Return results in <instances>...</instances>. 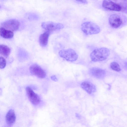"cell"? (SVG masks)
Segmentation results:
<instances>
[{
	"instance_id": "cell-1",
	"label": "cell",
	"mask_w": 127,
	"mask_h": 127,
	"mask_svg": "<svg viewBox=\"0 0 127 127\" xmlns=\"http://www.w3.org/2000/svg\"><path fill=\"white\" fill-rule=\"evenodd\" d=\"M110 54V51L107 48L102 47L94 50L91 53L90 57L92 61L97 62L106 59Z\"/></svg>"
},
{
	"instance_id": "cell-2",
	"label": "cell",
	"mask_w": 127,
	"mask_h": 127,
	"mask_svg": "<svg viewBox=\"0 0 127 127\" xmlns=\"http://www.w3.org/2000/svg\"><path fill=\"white\" fill-rule=\"evenodd\" d=\"M81 29L83 33L87 35L98 34L100 31L99 26L95 23L91 22L83 23L81 25Z\"/></svg>"
},
{
	"instance_id": "cell-3",
	"label": "cell",
	"mask_w": 127,
	"mask_h": 127,
	"mask_svg": "<svg viewBox=\"0 0 127 127\" xmlns=\"http://www.w3.org/2000/svg\"><path fill=\"white\" fill-rule=\"evenodd\" d=\"M59 54L61 57L67 61L71 62L76 61L78 57L76 52L71 48L61 50L59 52Z\"/></svg>"
},
{
	"instance_id": "cell-4",
	"label": "cell",
	"mask_w": 127,
	"mask_h": 127,
	"mask_svg": "<svg viewBox=\"0 0 127 127\" xmlns=\"http://www.w3.org/2000/svg\"><path fill=\"white\" fill-rule=\"evenodd\" d=\"M41 26L49 33L60 30L64 28V26L62 24L51 21L43 22L42 23Z\"/></svg>"
},
{
	"instance_id": "cell-5",
	"label": "cell",
	"mask_w": 127,
	"mask_h": 127,
	"mask_svg": "<svg viewBox=\"0 0 127 127\" xmlns=\"http://www.w3.org/2000/svg\"><path fill=\"white\" fill-rule=\"evenodd\" d=\"M1 25L2 27L7 30L13 31H16L19 29L20 23L16 20L11 19L3 22Z\"/></svg>"
},
{
	"instance_id": "cell-6",
	"label": "cell",
	"mask_w": 127,
	"mask_h": 127,
	"mask_svg": "<svg viewBox=\"0 0 127 127\" xmlns=\"http://www.w3.org/2000/svg\"><path fill=\"white\" fill-rule=\"evenodd\" d=\"M26 90L28 98L31 103L34 105L38 104L40 101L39 96L30 87H26Z\"/></svg>"
},
{
	"instance_id": "cell-7",
	"label": "cell",
	"mask_w": 127,
	"mask_h": 127,
	"mask_svg": "<svg viewBox=\"0 0 127 127\" xmlns=\"http://www.w3.org/2000/svg\"><path fill=\"white\" fill-rule=\"evenodd\" d=\"M102 5L104 8L111 11H119L122 9L120 5L111 0H103Z\"/></svg>"
},
{
	"instance_id": "cell-8",
	"label": "cell",
	"mask_w": 127,
	"mask_h": 127,
	"mask_svg": "<svg viewBox=\"0 0 127 127\" xmlns=\"http://www.w3.org/2000/svg\"><path fill=\"white\" fill-rule=\"evenodd\" d=\"M30 72L33 75L41 78H44L46 76L45 71L38 65L34 64L30 68Z\"/></svg>"
},
{
	"instance_id": "cell-9",
	"label": "cell",
	"mask_w": 127,
	"mask_h": 127,
	"mask_svg": "<svg viewBox=\"0 0 127 127\" xmlns=\"http://www.w3.org/2000/svg\"><path fill=\"white\" fill-rule=\"evenodd\" d=\"M88 72L90 75L99 79L103 78L105 76L106 74L105 71L104 70L96 67L90 68Z\"/></svg>"
},
{
	"instance_id": "cell-10",
	"label": "cell",
	"mask_w": 127,
	"mask_h": 127,
	"mask_svg": "<svg viewBox=\"0 0 127 127\" xmlns=\"http://www.w3.org/2000/svg\"><path fill=\"white\" fill-rule=\"evenodd\" d=\"M109 21L110 26L115 28L119 27L122 23V21L121 17L116 14L111 15L109 18Z\"/></svg>"
},
{
	"instance_id": "cell-11",
	"label": "cell",
	"mask_w": 127,
	"mask_h": 127,
	"mask_svg": "<svg viewBox=\"0 0 127 127\" xmlns=\"http://www.w3.org/2000/svg\"><path fill=\"white\" fill-rule=\"evenodd\" d=\"M16 115L14 111L12 109L9 110L5 116V121L7 126H12L16 120Z\"/></svg>"
},
{
	"instance_id": "cell-12",
	"label": "cell",
	"mask_w": 127,
	"mask_h": 127,
	"mask_svg": "<svg viewBox=\"0 0 127 127\" xmlns=\"http://www.w3.org/2000/svg\"><path fill=\"white\" fill-rule=\"evenodd\" d=\"M81 86L89 94H91L96 91L95 86L91 83L88 81H84L82 82L81 84Z\"/></svg>"
},
{
	"instance_id": "cell-13",
	"label": "cell",
	"mask_w": 127,
	"mask_h": 127,
	"mask_svg": "<svg viewBox=\"0 0 127 127\" xmlns=\"http://www.w3.org/2000/svg\"><path fill=\"white\" fill-rule=\"evenodd\" d=\"M0 34L1 37L7 39L12 38L14 35L12 31L7 30L2 27H1L0 29Z\"/></svg>"
},
{
	"instance_id": "cell-14",
	"label": "cell",
	"mask_w": 127,
	"mask_h": 127,
	"mask_svg": "<svg viewBox=\"0 0 127 127\" xmlns=\"http://www.w3.org/2000/svg\"><path fill=\"white\" fill-rule=\"evenodd\" d=\"M49 33L46 32L41 34L39 37V42L43 47L46 46L48 43Z\"/></svg>"
},
{
	"instance_id": "cell-15",
	"label": "cell",
	"mask_w": 127,
	"mask_h": 127,
	"mask_svg": "<svg viewBox=\"0 0 127 127\" xmlns=\"http://www.w3.org/2000/svg\"><path fill=\"white\" fill-rule=\"evenodd\" d=\"M10 52V49L7 46L3 45L0 46V54L6 58L7 57Z\"/></svg>"
},
{
	"instance_id": "cell-16",
	"label": "cell",
	"mask_w": 127,
	"mask_h": 127,
	"mask_svg": "<svg viewBox=\"0 0 127 127\" xmlns=\"http://www.w3.org/2000/svg\"><path fill=\"white\" fill-rule=\"evenodd\" d=\"M110 67L113 70L117 72H119L121 70L120 65L116 62H111L110 64Z\"/></svg>"
},
{
	"instance_id": "cell-17",
	"label": "cell",
	"mask_w": 127,
	"mask_h": 127,
	"mask_svg": "<svg viewBox=\"0 0 127 127\" xmlns=\"http://www.w3.org/2000/svg\"><path fill=\"white\" fill-rule=\"evenodd\" d=\"M0 69H3L5 66L6 62L5 59L2 57L0 58Z\"/></svg>"
},
{
	"instance_id": "cell-18",
	"label": "cell",
	"mask_w": 127,
	"mask_h": 127,
	"mask_svg": "<svg viewBox=\"0 0 127 127\" xmlns=\"http://www.w3.org/2000/svg\"><path fill=\"white\" fill-rule=\"evenodd\" d=\"M75 0L85 4H87L88 3V1L86 0Z\"/></svg>"
},
{
	"instance_id": "cell-19",
	"label": "cell",
	"mask_w": 127,
	"mask_h": 127,
	"mask_svg": "<svg viewBox=\"0 0 127 127\" xmlns=\"http://www.w3.org/2000/svg\"><path fill=\"white\" fill-rule=\"evenodd\" d=\"M51 78L52 80L54 81H57L58 80L57 78L55 75L52 76L51 77Z\"/></svg>"
},
{
	"instance_id": "cell-20",
	"label": "cell",
	"mask_w": 127,
	"mask_h": 127,
	"mask_svg": "<svg viewBox=\"0 0 127 127\" xmlns=\"http://www.w3.org/2000/svg\"><path fill=\"white\" fill-rule=\"evenodd\" d=\"M76 117L78 119H80L81 118V116L78 113H76Z\"/></svg>"
},
{
	"instance_id": "cell-21",
	"label": "cell",
	"mask_w": 127,
	"mask_h": 127,
	"mask_svg": "<svg viewBox=\"0 0 127 127\" xmlns=\"http://www.w3.org/2000/svg\"><path fill=\"white\" fill-rule=\"evenodd\" d=\"M126 65L127 67V63L126 64Z\"/></svg>"
}]
</instances>
